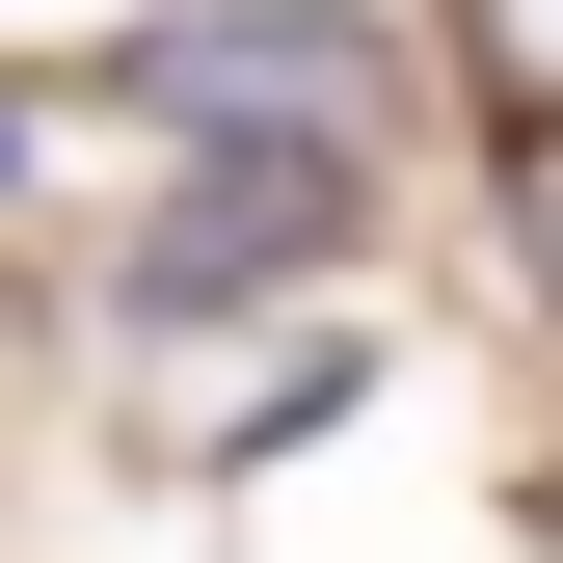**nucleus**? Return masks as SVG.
I'll use <instances>...</instances> for the list:
<instances>
[{"instance_id": "20e7f679", "label": "nucleus", "mask_w": 563, "mask_h": 563, "mask_svg": "<svg viewBox=\"0 0 563 563\" xmlns=\"http://www.w3.org/2000/svg\"><path fill=\"white\" fill-rule=\"evenodd\" d=\"M510 268L563 296V134H510Z\"/></svg>"}, {"instance_id": "f03ea898", "label": "nucleus", "mask_w": 563, "mask_h": 563, "mask_svg": "<svg viewBox=\"0 0 563 563\" xmlns=\"http://www.w3.org/2000/svg\"><path fill=\"white\" fill-rule=\"evenodd\" d=\"M349 216H376V162H349V134H216V162H188V216L134 242V322H242V296H296V268H349Z\"/></svg>"}, {"instance_id": "7ed1b4c3", "label": "nucleus", "mask_w": 563, "mask_h": 563, "mask_svg": "<svg viewBox=\"0 0 563 563\" xmlns=\"http://www.w3.org/2000/svg\"><path fill=\"white\" fill-rule=\"evenodd\" d=\"M456 54H483V108L563 134V0H456Z\"/></svg>"}, {"instance_id": "f257e3e1", "label": "nucleus", "mask_w": 563, "mask_h": 563, "mask_svg": "<svg viewBox=\"0 0 563 563\" xmlns=\"http://www.w3.org/2000/svg\"><path fill=\"white\" fill-rule=\"evenodd\" d=\"M134 108H188V134H349L376 162V108H402V54L349 27V0H162V27L108 54Z\"/></svg>"}]
</instances>
